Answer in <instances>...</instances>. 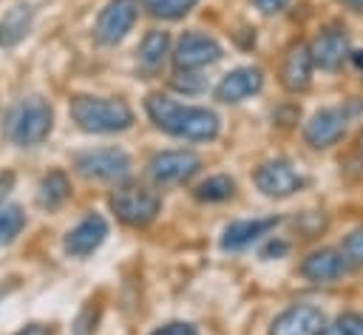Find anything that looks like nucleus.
I'll return each mask as SVG.
<instances>
[{"label": "nucleus", "mask_w": 363, "mask_h": 335, "mask_svg": "<svg viewBox=\"0 0 363 335\" xmlns=\"http://www.w3.org/2000/svg\"><path fill=\"white\" fill-rule=\"evenodd\" d=\"M145 111L153 119V125L170 136H182L190 142H207L218 133V116L210 108L182 105L170 97L153 94L145 99Z\"/></svg>", "instance_id": "nucleus-1"}, {"label": "nucleus", "mask_w": 363, "mask_h": 335, "mask_svg": "<svg viewBox=\"0 0 363 335\" xmlns=\"http://www.w3.org/2000/svg\"><path fill=\"white\" fill-rule=\"evenodd\" d=\"M51 122H54V111L43 97H23L9 108L3 119V133L9 142L20 148H31L48 136Z\"/></svg>", "instance_id": "nucleus-2"}, {"label": "nucleus", "mask_w": 363, "mask_h": 335, "mask_svg": "<svg viewBox=\"0 0 363 335\" xmlns=\"http://www.w3.org/2000/svg\"><path fill=\"white\" fill-rule=\"evenodd\" d=\"M71 119L88 133H113L133 125V111L122 99L77 97L71 102Z\"/></svg>", "instance_id": "nucleus-3"}, {"label": "nucleus", "mask_w": 363, "mask_h": 335, "mask_svg": "<svg viewBox=\"0 0 363 335\" xmlns=\"http://www.w3.org/2000/svg\"><path fill=\"white\" fill-rule=\"evenodd\" d=\"M360 111V102L357 99H349L346 105H329V108H320L309 116V122L303 125V139L306 145L312 148H329L335 145L343 133H346V125L349 119Z\"/></svg>", "instance_id": "nucleus-4"}, {"label": "nucleus", "mask_w": 363, "mask_h": 335, "mask_svg": "<svg viewBox=\"0 0 363 335\" xmlns=\"http://www.w3.org/2000/svg\"><path fill=\"white\" fill-rule=\"evenodd\" d=\"M159 207H162L159 196L147 187H139V185H122L111 193V210L125 224H133V227L150 224L156 219Z\"/></svg>", "instance_id": "nucleus-5"}, {"label": "nucleus", "mask_w": 363, "mask_h": 335, "mask_svg": "<svg viewBox=\"0 0 363 335\" xmlns=\"http://www.w3.org/2000/svg\"><path fill=\"white\" fill-rule=\"evenodd\" d=\"M303 185L306 179L295 170L289 159H269L255 170V187L269 199H286Z\"/></svg>", "instance_id": "nucleus-6"}, {"label": "nucleus", "mask_w": 363, "mask_h": 335, "mask_svg": "<svg viewBox=\"0 0 363 335\" xmlns=\"http://www.w3.org/2000/svg\"><path fill=\"white\" fill-rule=\"evenodd\" d=\"M77 170L91 179H125L130 170V159L122 148H91L77 153Z\"/></svg>", "instance_id": "nucleus-7"}, {"label": "nucleus", "mask_w": 363, "mask_h": 335, "mask_svg": "<svg viewBox=\"0 0 363 335\" xmlns=\"http://www.w3.org/2000/svg\"><path fill=\"white\" fill-rule=\"evenodd\" d=\"M309 54H312L315 68H323V71H335V68H340L343 60L352 57L346 28L337 26V23L323 26V28L312 37V43H309Z\"/></svg>", "instance_id": "nucleus-8"}, {"label": "nucleus", "mask_w": 363, "mask_h": 335, "mask_svg": "<svg viewBox=\"0 0 363 335\" xmlns=\"http://www.w3.org/2000/svg\"><path fill=\"white\" fill-rule=\"evenodd\" d=\"M221 57V45L204 31H184L173 48V62L179 71H196Z\"/></svg>", "instance_id": "nucleus-9"}, {"label": "nucleus", "mask_w": 363, "mask_h": 335, "mask_svg": "<svg viewBox=\"0 0 363 335\" xmlns=\"http://www.w3.org/2000/svg\"><path fill=\"white\" fill-rule=\"evenodd\" d=\"M136 14H139V3L136 0H111L99 17H96V26H94V37L102 43V45H113L119 43L136 23Z\"/></svg>", "instance_id": "nucleus-10"}, {"label": "nucleus", "mask_w": 363, "mask_h": 335, "mask_svg": "<svg viewBox=\"0 0 363 335\" xmlns=\"http://www.w3.org/2000/svg\"><path fill=\"white\" fill-rule=\"evenodd\" d=\"M201 159L193 150H162L147 162V176L156 185H176L199 170Z\"/></svg>", "instance_id": "nucleus-11"}, {"label": "nucleus", "mask_w": 363, "mask_h": 335, "mask_svg": "<svg viewBox=\"0 0 363 335\" xmlns=\"http://www.w3.org/2000/svg\"><path fill=\"white\" fill-rule=\"evenodd\" d=\"M326 315L312 304H292L269 324V335H320Z\"/></svg>", "instance_id": "nucleus-12"}, {"label": "nucleus", "mask_w": 363, "mask_h": 335, "mask_svg": "<svg viewBox=\"0 0 363 335\" xmlns=\"http://www.w3.org/2000/svg\"><path fill=\"white\" fill-rule=\"evenodd\" d=\"M349 270V261L346 256L340 253V247H320V250H312L303 261H301V275L315 281V284H329V281H337L343 278V273Z\"/></svg>", "instance_id": "nucleus-13"}, {"label": "nucleus", "mask_w": 363, "mask_h": 335, "mask_svg": "<svg viewBox=\"0 0 363 335\" xmlns=\"http://www.w3.org/2000/svg\"><path fill=\"white\" fill-rule=\"evenodd\" d=\"M105 236H108V224H105V219L96 216V213H88L82 221H77V224L68 230L62 247H65L68 256L82 258V256H91V253L105 241Z\"/></svg>", "instance_id": "nucleus-14"}, {"label": "nucleus", "mask_w": 363, "mask_h": 335, "mask_svg": "<svg viewBox=\"0 0 363 335\" xmlns=\"http://www.w3.org/2000/svg\"><path fill=\"white\" fill-rule=\"evenodd\" d=\"M261 85H264L261 68H252V65L233 68V71L224 74L221 82L216 85V99H218V102H241V99L258 94Z\"/></svg>", "instance_id": "nucleus-15"}, {"label": "nucleus", "mask_w": 363, "mask_h": 335, "mask_svg": "<svg viewBox=\"0 0 363 335\" xmlns=\"http://www.w3.org/2000/svg\"><path fill=\"white\" fill-rule=\"evenodd\" d=\"M312 68H315V62H312L309 45H303V43L292 45L286 51V57H284V65H281V82H284V88L292 91V94L306 91L309 82H312Z\"/></svg>", "instance_id": "nucleus-16"}, {"label": "nucleus", "mask_w": 363, "mask_h": 335, "mask_svg": "<svg viewBox=\"0 0 363 335\" xmlns=\"http://www.w3.org/2000/svg\"><path fill=\"white\" fill-rule=\"evenodd\" d=\"M275 224H278V219H275V216L233 221V224H227V227H224V233H221V247H224V250H241V247L252 244L255 238L267 236Z\"/></svg>", "instance_id": "nucleus-17"}, {"label": "nucleus", "mask_w": 363, "mask_h": 335, "mask_svg": "<svg viewBox=\"0 0 363 335\" xmlns=\"http://www.w3.org/2000/svg\"><path fill=\"white\" fill-rule=\"evenodd\" d=\"M31 28V6L26 3H17L11 6L3 17H0V45L9 48V45H17Z\"/></svg>", "instance_id": "nucleus-18"}, {"label": "nucleus", "mask_w": 363, "mask_h": 335, "mask_svg": "<svg viewBox=\"0 0 363 335\" xmlns=\"http://www.w3.org/2000/svg\"><path fill=\"white\" fill-rule=\"evenodd\" d=\"M167 48H170L167 31H159V28L147 31V34L142 37V45H139V68H142V71H156V68L164 62Z\"/></svg>", "instance_id": "nucleus-19"}, {"label": "nucleus", "mask_w": 363, "mask_h": 335, "mask_svg": "<svg viewBox=\"0 0 363 335\" xmlns=\"http://www.w3.org/2000/svg\"><path fill=\"white\" fill-rule=\"evenodd\" d=\"M68 193H71V185H68V179H65V173L62 170H51L43 182H40V193H37V202H40V207H57V204H62L65 199H68Z\"/></svg>", "instance_id": "nucleus-20"}, {"label": "nucleus", "mask_w": 363, "mask_h": 335, "mask_svg": "<svg viewBox=\"0 0 363 335\" xmlns=\"http://www.w3.org/2000/svg\"><path fill=\"white\" fill-rule=\"evenodd\" d=\"M233 190H235V182H233L230 176L218 173V176H210V179L199 182L196 190H193V196H196L199 202H224V199L233 196Z\"/></svg>", "instance_id": "nucleus-21"}, {"label": "nucleus", "mask_w": 363, "mask_h": 335, "mask_svg": "<svg viewBox=\"0 0 363 335\" xmlns=\"http://www.w3.org/2000/svg\"><path fill=\"white\" fill-rule=\"evenodd\" d=\"M145 9L153 14V17H162V20H176L182 14H187L199 0H142Z\"/></svg>", "instance_id": "nucleus-22"}, {"label": "nucleus", "mask_w": 363, "mask_h": 335, "mask_svg": "<svg viewBox=\"0 0 363 335\" xmlns=\"http://www.w3.org/2000/svg\"><path fill=\"white\" fill-rule=\"evenodd\" d=\"M320 335H363V315L360 312H343L332 324H326Z\"/></svg>", "instance_id": "nucleus-23"}, {"label": "nucleus", "mask_w": 363, "mask_h": 335, "mask_svg": "<svg viewBox=\"0 0 363 335\" xmlns=\"http://www.w3.org/2000/svg\"><path fill=\"white\" fill-rule=\"evenodd\" d=\"M20 227H23V213H20V207H14V204H0V244H6V241H11L17 233H20Z\"/></svg>", "instance_id": "nucleus-24"}, {"label": "nucleus", "mask_w": 363, "mask_h": 335, "mask_svg": "<svg viewBox=\"0 0 363 335\" xmlns=\"http://www.w3.org/2000/svg\"><path fill=\"white\" fill-rule=\"evenodd\" d=\"M340 253L346 256L349 267H363V227H354L340 241Z\"/></svg>", "instance_id": "nucleus-25"}, {"label": "nucleus", "mask_w": 363, "mask_h": 335, "mask_svg": "<svg viewBox=\"0 0 363 335\" xmlns=\"http://www.w3.org/2000/svg\"><path fill=\"white\" fill-rule=\"evenodd\" d=\"M173 88H179V91H184V94H196V91L204 88V79H201L199 74H193V71H176Z\"/></svg>", "instance_id": "nucleus-26"}, {"label": "nucleus", "mask_w": 363, "mask_h": 335, "mask_svg": "<svg viewBox=\"0 0 363 335\" xmlns=\"http://www.w3.org/2000/svg\"><path fill=\"white\" fill-rule=\"evenodd\" d=\"M153 335H196V329L190 324H182V321H173V324H164L159 326Z\"/></svg>", "instance_id": "nucleus-27"}, {"label": "nucleus", "mask_w": 363, "mask_h": 335, "mask_svg": "<svg viewBox=\"0 0 363 335\" xmlns=\"http://www.w3.org/2000/svg\"><path fill=\"white\" fill-rule=\"evenodd\" d=\"M252 3H255V9L261 14H278V11H284L289 6V0H252Z\"/></svg>", "instance_id": "nucleus-28"}, {"label": "nucleus", "mask_w": 363, "mask_h": 335, "mask_svg": "<svg viewBox=\"0 0 363 335\" xmlns=\"http://www.w3.org/2000/svg\"><path fill=\"white\" fill-rule=\"evenodd\" d=\"M281 253H286V244H284V241H272V244L264 250V256H281Z\"/></svg>", "instance_id": "nucleus-29"}, {"label": "nucleus", "mask_w": 363, "mask_h": 335, "mask_svg": "<svg viewBox=\"0 0 363 335\" xmlns=\"http://www.w3.org/2000/svg\"><path fill=\"white\" fill-rule=\"evenodd\" d=\"M349 11H354V14H363V0H340Z\"/></svg>", "instance_id": "nucleus-30"}, {"label": "nucleus", "mask_w": 363, "mask_h": 335, "mask_svg": "<svg viewBox=\"0 0 363 335\" xmlns=\"http://www.w3.org/2000/svg\"><path fill=\"white\" fill-rule=\"evenodd\" d=\"M17 335H48V329L34 324V326H26V329H23V332H17Z\"/></svg>", "instance_id": "nucleus-31"}, {"label": "nucleus", "mask_w": 363, "mask_h": 335, "mask_svg": "<svg viewBox=\"0 0 363 335\" xmlns=\"http://www.w3.org/2000/svg\"><path fill=\"white\" fill-rule=\"evenodd\" d=\"M11 182H14V176H11V173H6V176H0V196H6V190L11 187Z\"/></svg>", "instance_id": "nucleus-32"}, {"label": "nucleus", "mask_w": 363, "mask_h": 335, "mask_svg": "<svg viewBox=\"0 0 363 335\" xmlns=\"http://www.w3.org/2000/svg\"><path fill=\"white\" fill-rule=\"evenodd\" d=\"M352 62H354V65H357V71L363 74V51H354V54H352Z\"/></svg>", "instance_id": "nucleus-33"}, {"label": "nucleus", "mask_w": 363, "mask_h": 335, "mask_svg": "<svg viewBox=\"0 0 363 335\" xmlns=\"http://www.w3.org/2000/svg\"><path fill=\"white\" fill-rule=\"evenodd\" d=\"M360 153H363V133H360Z\"/></svg>", "instance_id": "nucleus-34"}]
</instances>
